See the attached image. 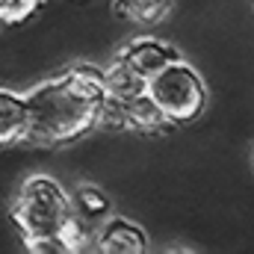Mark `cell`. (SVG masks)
Wrapping results in <instances>:
<instances>
[{
  "mask_svg": "<svg viewBox=\"0 0 254 254\" xmlns=\"http://www.w3.org/2000/svg\"><path fill=\"white\" fill-rule=\"evenodd\" d=\"M30 145L65 148L98 130V113L107 101L104 74L95 65H71L42 80L27 95Z\"/></svg>",
  "mask_w": 254,
  "mask_h": 254,
  "instance_id": "1",
  "label": "cell"
},
{
  "mask_svg": "<svg viewBox=\"0 0 254 254\" xmlns=\"http://www.w3.org/2000/svg\"><path fill=\"white\" fill-rule=\"evenodd\" d=\"M74 219L71 192L45 172H36L21 181L12 222L24 240V249L33 254H65L63 234Z\"/></svg>",
  "mask_w": 254,
  "mask_h": 254,
  "instance_id": "2",
  "label": "cell"
},
{
  "mask_svg": "<svg viewBox=\"0 0 254 254\" xmlns=\"http://www.w3.org/2000/svg\"><path fill=\"white\" fill-rule=\"evenodd\" d=\"M148 95L172 125H192L207 107V83L187 60H175L148 80Z\"/></svg>",
  "mask_w": 254,
  "mask_h": 254,
  "instance_id": "3",
  "label": "cell"
},
{
  "mask_svg": "<svg viewBox=\"0 0 254 254\" xmlns=\"http://www.w3.org/2000/svg\"><path fill=\"white\" fill-rule=\"evenodd\" d=\"M95 252L101 254H145L148 234L127 216H107L95 228Z\"/></svg>",
  "mask_w": 254,
  "mask_h": 254,
  "instance_id": "4",
  "label": "cell"
},
{
  "mask_svg": "<svg viewBox=\"0 0 254 254\" xmlns=\"http://www.w3.org/2000/svg\"><path fill=\"white\" fill-rule=\"evenodd\" d=\"M119 60H125L133 71H139L145 80H151L157 71H163L169 63H175L181 54L175 45L163 42V39H154V36H136V39H127L125 45L116 51Z\"/></svg>",
  "mask_w": 254,
  "mask_h": 254,
  "instance_id": "5",
  "label": "cell"
},
{
  "mask_svg": "<svg viewBox=\"0 0 254 254\" xmlns=\"http://www.w3.org/2000/svg\"><path fill=\"white\" fill-rule=\"evenodd\" d=\"M30 136V110L27 98L15 89L0 86V151L24 145Z\"/></svg>",
  "mask_w": 254,
  "mask_h": 254,
  "instance_id": "6",
  "label": "cell"
},
{
  "mask_svg": "<svg viewBox=\"0 0 254 254\" xmlns=\"http://www.w3.org/2000/svg\"><path fill=\"white\" fill-rule=\"evenodd\" d=\"M122 116H125V130L136 133V136H160L172 127L166 113L157 107V101L148 92L122 101Z\"/></svg>",
  "mask_w": 254,
  "mask_h": 254,
  "instance_id": "7",
  "label": "cell"
},
{
  "mask_svg": "<svg viewBox=\"0 0 254 254\" xmlns=\"http://www.w3.org/2000/svg\"><path fill=\"white\" fill-rule=\"evenodd\" d=\"M101 74H104V86H107L110 98L127 101V98H136V95L148 92V80L139 71H133L125 60H119V57H113V63L104 65Z\"/></svg>",
  "mask_w": 254,
  "mask_h": 254,
  "instance_id": "8",
  "label": "cell"
},
{
  "mask_svg": "<svg viewBox=\"0 0 254 254\" xmlns=\"http://www.w3.org/2000/svg\"><path fill=\"white\" fill-rule=\"evenodd\" d=\"M71 207H74V213H77L83 222L101 225V222L110 216L113 201H110V195L101 190V187H95V184H80L77 190L71 192Z\"/></svg>",
  "mask_w": 254,
  "mask_h": 254,
  "instance_id": "9",
  "label": "cell"
},
{
  "mask_svg": "<svg viewBox=\"0 0 254 254\" xmlns=\"http://www.w3.org/2000/svg\"><path fill=\"white\" fill-rule=\"evenodd\" d=\"M116 12L136 27H157L169 18L172 0H116Z\"/></svg>",
  "mask_w": 254,
  "mask_h": 254,
  "instance_id": "10",
  "label": "cell"
},
{
  "mask_svg": "<svg viewBox=\"0 0 254 254\" xmlns=\"http://www.w3.org/2000/svg\"><path fill=\"white\" fill-rule=\"evenodd\" d=\"M42 6V0H0V21L6 27H18L24 24L36 9Z\"/></svg>",
  "mask_w": 254,
  "mask_h": 254,
  "instance_id": "11",
  "label": "cell"
},
{
  "mask_svg": "<svg viewBox=\"0 0 254 254\" xmlns=\"http://www.w3.org/2000/svg\"><path fill=\"white\" fill-rule=\"evenodd\" d=\"M249 166H252V175H254V148H252V154H249Z\"/></svg>",
  "mask_w": 254,
  "mask_h": 254,
  "instance_id": "12",
  "label": "cell"
},
{
  "mask_svg": "<svg viewBox=\"0 0 254 254\" xmlns=\"http://www.w3.org/2000/svg\"><path fill=\"white\" fill-rule=\"evenodd\" d=\"M0 30H6V24H3V21H0Z\"/></svg>",
  "mask_w": 254,
  "mask_h": 254,
  "instance_id": "13",
  "label": "cell"
}]
</instances>
